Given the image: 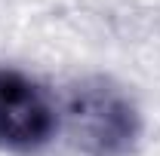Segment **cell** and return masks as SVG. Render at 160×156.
Here are the masks:
<instances>
[{
	"label": "cell",
	"mask_w": 160,
	"mask_h": 156,
	"mask_svg": "<svg viewBox=\"0 0 160 156\" xmlns=\"http://www.w3.org/2000/svg\"><path fill=\"white\" fill-rule=\"evenodd\" d=\"M65 132L86 156H129L142 138V113L136 101L108 77L74 83L62 107Z\"/></svg>",
	"instance_id": "cell-1"
},
{
	"label": "cell",
	"mask_w": 160,
	"mask_h": 156,
	"mask_svg": "<svg viewBox=\"0 0 160 156\" xmlns=\"http://www.w3.org/2000/svg\"><path fill=\"white\" fill-rule=\"evenodd\" d=\"M59 129V113L46 92L19 71L0 67V147L37 150Z\"/></svg>",
	"instance_id": "cell-2"
}]
</instances>
